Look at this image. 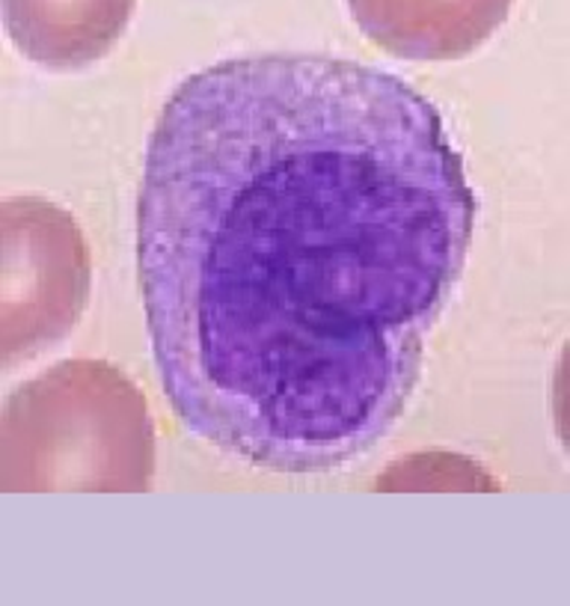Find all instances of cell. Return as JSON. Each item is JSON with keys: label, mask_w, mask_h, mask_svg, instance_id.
Listing matches in <instances>:
<instances>
[{"label": "cell", "mask_w": 570, "mask_h": 606, "mask_svg": "<svg viewBox=\"0 0 570 606\" xmlns=\"http://www.w3.org/2000/svg\"><path fill=\"white\" fill-rule=\"evenodd\" d=\"M475 212L443 116L399 75L258 53L181 80L137 205L151 354L181 426L274 472L368 452L416 390Z\"/></svg>", "instance_id": "1"}, {"label": "cell", "mask_w": 570, "mask_h": 606, "mask_svg": "<svg viewBox=\"0 0 570 606\" xmlns=\"http://www.w3.org/2000/svg\"><path fill=\"white\" fill-rule=\"evenodd\" d=\"M137 0H3V25L27 60L51 71H78L110 53Z\"/></svg>", "instance_id": "5"}, {"label": "cell", "mask_w": 570, "mask_h": 606, "mask_svg": "<svg viewBox=\"0 0 570 606\" xmlns=\"http://www.w3.org/2000/svg\"><path fill=\"white\" fill-rule=\"evenodd\" d=\"M155 426L140 387L105 360H62L24 381L0 413L7 493H142Z\"/></svg>", "instance_id": "2"}, {"label": "cell", "mask_w": 570, "mask_h": 606, "mask_svg": "<svg viewBox=\"0 0 570 606\" xmlns=\"http://www.w3.org/2000/svg\"><path fill=\"white\" fill-rule=\"evenodd\" d=\"M552 422L564 452L570 454V339L561 348L556 374H552Z\"/></svg>", "instance_id": "6"}, {"label": "cell", "mask_w": 570, "mask_h": 606, "mask_svg": "<svg viewBox=\"0 0 570 606\" xmlns=\"http://www.w3.org/2000/svg\"><path fill=\"white\" fill-rule=\"evenodd\" d=\"M92 262L78 221L42 196L0 203V363L16 369L69 336L87 310Z\"/></svg>", "instance_id": "3"}, {"label": "cell", "mask_w": 570, "mask_h": 606, "mask_svg": "<svg viewBox=\"0 0 570 606\" xmlns=\"http://www.w3.org/2000/svg\"><path fill=\"white\" fill-rule=\"evenodd\" d=\"M514 0H347L365 39L399 60H461L505 25Z\"/></svg>", "instance_id": "4"}]
</instances>
